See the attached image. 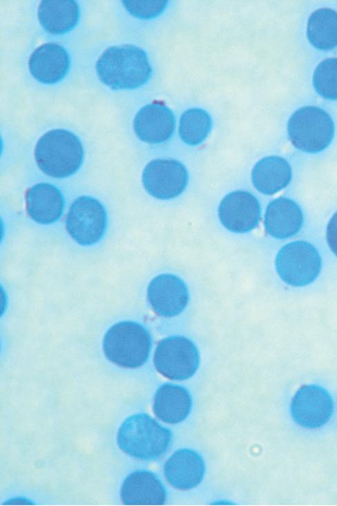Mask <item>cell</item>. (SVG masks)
Returning a JSON list of instances; mask_svg holds the SVG:
<instances>
[{"mask_svg": "<svg viewBox=\"0 0 337 506\" xmlns=\"http://www.w3.org/2000/svg\"><path fill=\"white\" fill-rule=\"evenodd\" d=\"M98 78L114 90L133 89L144 84L152 68L146 53L131 44L107 48L96 62Z\"/></svg>", "mask_w": 337, "mask_h": 506, "instance_id": "6da1fadb", "label": "cell"}, {"mask_svg": "<svg viewBox=\"0 0 337 506\" xmlns=\"http://www.w3.org/2000/svg\"><path fill=\"white\" fill-rule=\"evenodd\" d=\"M171 431L146 413L127 418L118 429L119 448L129 456L143 460L162 456L171 441Z\"/></svg>", "mask_w": 337, "mask_h": 506, "instance_id": "7a4b0ae2", "label": "cell"}, {"mask_svg": "<svg viewBox=\"0 0 337 506\" xmlns=\"http://www.w3.org/2000/svg\"><path fill=\"white\" fill-rule=\"evenodd\" d=\"M83 157L80 140L65 129L46 132L39 139L35 148L38 167L55 178H64L74 174L80 167Z\"/></svg>", "mask_w": 337, "mask_h": 506, "instance_id": "3957f363", "label": "cell"}, {"mask_svg": "<svg viewBox=\"0 0 337 506\" xmlns=\"http://www.w3.org/2000/svg\"><path fill=\"white\" fill-rule=\"evenodd\" d=\"M103 351L112 363L126 369H135L147 360L151 339L147 330L132 321L112 325L103 339Z\"/></svg>", "mask_w": 337, "mask_h": 506, "instance_id": "277c9868", "label": "cell"}, {"mask_svg": "<svg viewBox=\"0 0 337 506\" xmlns=\"http://www.w3.org/2000/svg\"><path fill=\"white\" fill-rule=\"evenodd\" d=\"M287 132L289 140L296 148L303 152L316 153L331 144L334 124L324 110L307 106L300 108L290 117Z\"/></svg>", "mask_w": 337, "mask_h": 506, "instance_id": "5b68a950", "label": "cell"}, {"mask_svg": "<svg viewBox=\"0 0 337 506\" xmlns=\"http://www.w3.org/2000/svg\"><path fill=\"white\" fill-rule=\"evenodd\" d=\"M198 349L189 338L171 336L157 344L153 356L156 370L172 380H185L193 376L199 366Z\"/></svg>", "mask_w": 337, "mask_h": 506, "instance_id": "8992f818", "label": "cell"}, {"mask_svg": "<svg viewBox=\"0 0 337 506\" xmlns=\"http://www.w3.org/2000/svg\"><path fill=\"white\" fill-rule=\"evenodd\" d=\"M276 269L287 284L300 286L314 282L321 269V258L316 248L306 241L287 244L278 251Z\"/></svg>", "mask_w": 337, "mask_h": 506, "instance_id": "52a82bcc", "label": "cell"}, {"mask_svg": "<svg viewBox=\"0 0 337 506\" xmlns=\"http://www.w3.org/2000/svg\"><path fill=\"white\" fill-rule=\"evenodd\" d=\"M106 213L96 199L81 196L71 204L66 218V228L70 237L83 246L97 243L104 234Z\"/></svg>", "mask_w": 337, "mask_h": 506, "instance_id": "ba28073f", "label": "cell"}, {"mask_svg": "<svg viewBox=\"0 0 337 506\" xmlns=\"http://www.w3.org/2000/svg\"><path fill=\"white\" fill-rule=\"evenodd\" d=\"M188 178L184 165L171 159L151 160L142 172L145 190L160 200H170L180 195L186 186Z\"/></svg>", "mask_w": 337, "mask_h": 506, "instance_id": "9c48e42d", "label": "cell"}, {"mask_svg": "<svg viewBox=\"0 0 337 506\" xmlns=\"http://www.w3.org/2000/svg\"><path fill=\"white\" fill-rule=\"evenodd\" d=\"M334 403L329 393L315 385L302 386L294 395L291 413L301 427L316 429L323 426L331 418Z\"/></svg>", "mask_w": 337, "mask_h": 506, "instance_id": "30bf717a", "label": "cell"}, {"mask_svg": "<svg viewBox=\"0 0 337 506\" xmlns=\"http://www.w3.org/2000/svg\"><path fill=\"white\" fill-rule=\"evenodd\" d=\"M218 217L229 231L243 233L255 228L260 218L258 200L251 193L235 191L226 195L218 207Z\"/></svg>", "mask_w": 337, "mask_h": 506, "instance_id": "8fae6325", "label": "cell"}, {"mask_svg": "<svg viewBox=\"0 0 337 506\" xmlns=\"http://www.w3.org/2000/svg\"><path fill=\"white\" fill-rule=\"evenodd\" d=\"M147 298L157 315L171 318L183 311L189 294L182 280L172 274H160L149 283Z\"/></svg>", "mask_w": 337, "mask_h": 506, "instance_id": "7c38bea8", "label": "cell"}, {"mask_svg": "<svg viewBox=\"0 0 337 506\" xmlns=\"http://www.w3.org/2000/svg\"><path fill=\"white\" fill-rule=\"evenodd\" d=\"M175 125L173 112L160 101H153L141 108L133 120L137 137L149 144L168 140L174 132Z\"/></svg>", "mask_w": 337, "mask_h": 506, "instance_id": "4fadbf2b", "label": "cell"}, {"mask_svg": "<svg viewBox=\"0 0 337 506\" xmlns=\"http://www.w3.org/2000/svg\"><path fill=\"white\" fill-rule=\"evenodd\" d=\"M70 64L68 53L54 42L44 43L34 50L28 60L32 76L38 81L53 84L61 80Z\"/></svg>", "mask_w": 337, "mask_h": 506, "instance_id": "5bb4252c", "label": "cell"}, {"mask_svg": "<svg viewBox=\"0 0 337 506\" xmlns=\"http://www.w3.org/2000/svg\"><path fill=\"white\" fill-rule=\"evenodd\" d=\"M205 464L195 451L181 449L175 451L164 467V476L173 487L182 491L198 485L203 479Z\"/></svg>", "mask_w": 337, "mask_h": 506, "instance_id": "9a60e30c", "label": "cell"}, {"mask_svg": "<svg viewBox=\"0 0 337 506\" xmlns=\"http://www.w3.org/2000/svg\"><path fill=\"white\" fill-rule=\"evenodd\" d=\"M120 498L126 505H161L166 502V494L156 475L148 471L138 470L124 479Z\"/></svg>", "mask_w": 337, "mask_h": 506, "instance_id": "2e32d148", "label": "cell"}, {"mask_svg": "<svg viewBox=\"0 0 337 506\" xmlns=\"http://www.w3.org/2000/svg\"><path fill=\"white\" fill-rule=\"evenodd\" d=\"M303 221L300 206L293 200L282 197L268 204L264 224L269 235L277 239H285L297 234Z\"/></svg>", "mask_w": 337, "mask_h": 506, "instance_id": "e0dca14e", "label": "cell"}, {"mask_svg": "<svg viewBox=\"0 0 337 506\" xmlns=\"http://www.w3.org/2000/svg\"><path fill=\"white\" fill-rule=\"evenodd\" d=\"M26 208L29 217L41 224H49L61 216L64 199L61 191L48 183H39L26 193Z\"/></svg>", "mask_w": 337, "mask_h": 506, "instance_id": "ac0fdd59", "label": "cell"}, {"mask_svg": "<svg viewBox=\"0 0 337 506\" xmlns=\"http://www.w3.org/2000/svg\"><path fill=\"white\" fill-rule=\"evenodd\" d=\"M192 407L191 396L185 388L164 384L156 391L153 402L155 416L164 422L177 424L184 420Z\"/></svg>", "mask_w": 337, "mask_h": 506, "instance_id": "d6986e66", "label": "cell"}, {"mask_svg": "<svg viewBox=\"0 0 337 506\" xmlns=\"http://www.w3.org/2000/svg\"><path fill=\"white\" fill-rule=\"evenodd\" d=\"M292 177L291 168L279 156H268L254 166L251 179L254 187L264 195H273L285 188Z\"/></svg>", "mask_w": 337, "mask_h": 506, "instance_id": "ffe728a7", "label": "cell"}, {"mask_svg": "<svg viewBox=\"0 0 337 506\" xmlns=\"http://www.w3.org/2000/svg\"><path fill=\"white\" fill-rule=\"evenodd\" d=\"M37 16L46 32L52 35L64 34L77 25L79 6L73 0H44L39 5Z\"/></svg>", "mask_w": 337, "mask_h": 506, "instance_id": "44dd1931", "label": "cell"}, {"mask_svg": "<svg viewBox=\"0 0 337 506\" xmlns=\"http://www.w3.org/2000/svg\"><path fill=\"white\" fill-rule=\"evenodd\" d=\"M307 36L318 49L327 50L337 46V12L329 8L313 12L308 19Z\"/></svg>", "mask_w": 337, "mask_h": 506, "instance_id": "7402d4cb", "label": "cell"}, {"mask_svg": "<svg viewBox=\"0 0 337 506\" xmlns=\"http://www.w3.org/2000/svg\"><path fill=\"white\" fill-rule=\"evenodd\" d=\"M211 118L203 109L191 108L182 115L179 134L189 145H198L205 140L211 129Z\"/></svg>", "mask_w": 337, "mask_h": 506, "instance_id": "603a6c76", "label": "cell"}, {"mask_svg": "<svg viewBox=\"0 0 337 506\" xmlns=\"http://www.w3.org/2000/svg\"><path fill=\"white\" fill-rule=\"evenodd\" d=\"M313 85L322 97L337 99V57L327 58L317 66L313 75Z\"/></svg>", "mask_w": 337, "mask_h": 506, "instance_id": "cb8c5ba5", "label": "cell"}, {"mask_svg": "<svg viewBox=\"0 0 337 506\" xmlns=\"http://www.w3.org/2000/svg\"><path fill=\"white\" fill-rule=\"evenodd\" d=\"M124 8L132 15L141 19H151L165 8L167 1H123Z\"/></svg>", "mask_w": 337, "mask_h": 506, "instance_id": "d4e9b609", "label": "cell"}, {"mask_svg": "<svg viewBox=\"0 0 337 506\" xmlns=\"http://www.w3.org/2000/svg\"><path fill=\"white\" fill-rule=\"evenodd\" d=\"M326 237L331 251L337 256V211L327 224Z\"/></svg>", "mask_w": 337, "mask_h": 506, "instance_id": "484cf974", "label": "cell"}]
</instances>
